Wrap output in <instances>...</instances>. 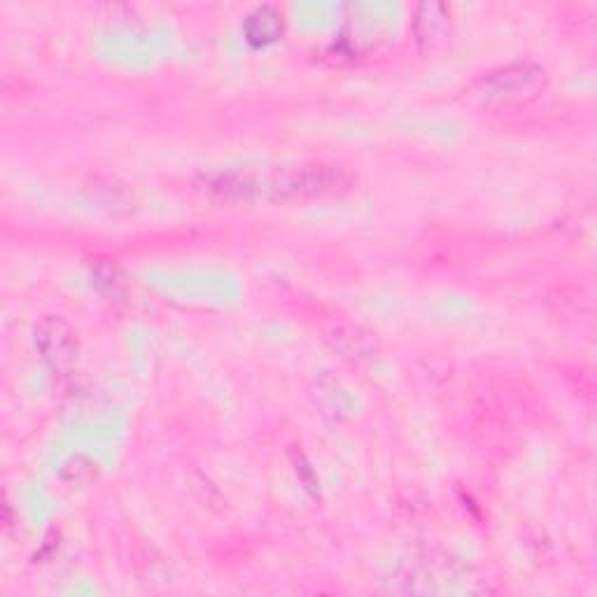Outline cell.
Wrapping results in <instances>:
<instances>
[{
  "mask_svg": "<svg viewBox=\"0 0 597 597\" xmlns=\"http://www.w3.org/2000/svg\"><path fill=\"white\" fill-rule=\"evenodd\" d=\"M355 185V175L343 163L306 161L259 173V198L269 202H308V198L345 194Z\"/></svg>",
  "mask_w": 597,
  "mask_h": 597,
  "instance_id": "cell-1",
  "label": "cell"
},
{
  "mask_svg": "<svg viewBox=\"0 0 597 597\" xmlns=\"http://www.w3.org/2000/svg\"><path fill=\"white\" fill-rule=\"evenodd\" d=\"M546 85V71L535 61H513L478 80L476 94L484 103H521L535 98Z\"/></svg>",
  "mask_w": 597,
  "mask_h": 597,
  "instance_id": "cell-2",
  "label": "cell"
},
{
  "mask_svg": "<svg viewBox=\"0 0 597 597\" xmlns=\"http://www.w3.org/2000/svg\"><path fill=\"white\" fill-rule=\"evenodd\" d=\"M36 348L57 374H71L80 360V339L71 322L61 315H45L36 325Z\"/></svg>",
  "mask_w": 597,
  "mask_h": 597,
  "instance_id": "cell-3",
  "label": "cell"
},
{
  "mask_svg": "<svg viewBox=\"0 0 597 597\" xmlns=\"http://www.w3.org/2000/svg\"><path fill=\"white\" fill-rule=\"evenodd\" d=\"M451 33V8L446 3H421L413 14V36L423 49L439 47Z\"/></svg>",
  "mask_w": 597,
  "mask_h": 597,
  "instance_id": "cell-4",
  "label": "cell"
},
{
  "mask_svg": "<svg viewBox=\"0 0 597 597\" xmlns=\"http://www.w3.org/2000/svg\"><path fill=\"white\" fill-rule=\"evenodd\" d=\"M283 31H285L283 14H280L271 5L255 8L251 14L245 16V24H243L245 40L253 47L273 45L276 40H280V36H283Z\"/></svg>",
  "mask_w": 597,
  "mask_h": 597,
  "instance_id": "cell-5",
  "label": "cell"
},
{
  "mask_svg": "<svg viewBox=\"0 0 597 597\" xmlns=\"http://www.w3.org/2000/svg\"><path fill=\"white\" fill-rule=\"evenodd\" d=\"M331 345L337 348L339 353H343V357L348 360H369L376 351H378V341L376 334H369V331H364L360 327H341L334 329L329 337Z\"/></svg>",
  "mask_w": 597,
  "mask_h": 597,
  "instance_id": "cell-6",
  "label": "cell"
},
{
  "mask_svg": "<svg viewBox=\"0 0 597 597\" xmlns=\"http://www.w3.org/2000/svg\"><path fill=\"white\" fill-rule=\"evenodd\" d=\"M315 402L320 404L322 413L334 421H343L353 413V402L348 392L339 386V380L320 378L318 380V392H315Z\"/></svg>",
  "mask_w": 597,
  "mask_h": 597,
  "instance_id": "cell-7",
  "label": "cell"
}]
</instances>
